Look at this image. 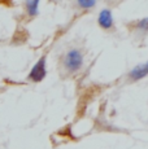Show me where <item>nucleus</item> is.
Wrapping results in <instances>:
<instances>
[{"label": "nucleus", "instance_id": "nucleus-1", "mask_svg": "<svg viewBox=\"0 0 148 149\" xmlns=\"http://www.w3.org/2000/svg\"><path fill=\"white\" fill-rule=\"evenodd\" d=\"M82 64H83V54L78 48H70L61 57V68L68 74H73L78 71Z\"/></svg>", "mask_w": 148, "mask_h": 149}, {"label": "nucleus", "instance_id": "nucleus-2", "mask_svg": "<svg viewBox=\"0 0 148 149\" xmlns=\"http://www.w3.org/2000/svg\"><path fill=\"white\" fill-rule=\"evenodd\" d=\"M45 61H44V57L43 58H40L38 62H36V65L33 68V70L30 71V79L34 82H40L42 79L44 78L45 75Z\"/></svg>", "mask_w": 148, "mask_h": 149}, {"label": "nucleus", "instance_id": "nucleus-3", "mask_svg": "<svg viewBox=\"0 0 148 149\" xmlns=\"http://www.w3.org/2000/svg\"><path fill=\"white\" fill-rule=\"evenodd\" d=\"M147 74H148V62L136 66L131 73H130V77H131V79L136 81V79H140V78H143V77H146Z\"/></svg>", "mask_w": 148, "mask_h": 149}, {"label": "nucleus", "instance_id": "nucleus-4", "mask_svg": "<svg viewBox=\"0 0 148 149\" xmlns=\"http://www.w3.org/2000/svg\"><path fill=\"white\" fill-rule=\"evenodd\" d=\"M99 24L101 27L104 29H109L112 26V14L109 10H103L99 16Z\"/></svg>", "mask_w": 148, "mask_h": 149}, {"label": "nucleus", "instance_id": "nucleus-5", "mask_svg": "<svg viewBox=\"0 0 148 149\" xmlns=\"http://www.w3.org/2000/svg\"><path fill=\"white\" fill-rule=\"evenodd\" d=\"M38 3L39 0H30V1H27V12L31 16L36 14V12H38Z\"/></svg>", "mask_w": 148, "mask_h": 149}, {"label": "nucleus", "instance_id": "nucleus-6", "mask_svg": "<svg viewBox=\"0 0 148 149\" xmlns=\"http://www.w3.org/2000/svg\"><path fill=\"white\" fill-rule=\"evenodd\" d=\"M78 3L82 8H91L95 5V0H78Z\"/></svg>", "mask_w": 148, "mask_h": 149}, {"label": "nucleus", "instance_id": "nucleus-7", "mask_svg": "<svg viewBox=\"0 0 148 149\" xmlns=\"http://www.w3.org/2000/svg\"><path fill=\"white\" fill-rule=\"evenodd\" d=\"M136 26H138V29H140V30L148 33V18H144V19H142V21H139Z\"/></svg>", "mask_w": 148, "mask_h": 149}]
</instances>
